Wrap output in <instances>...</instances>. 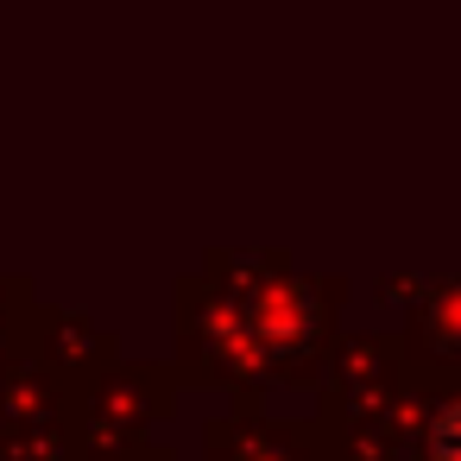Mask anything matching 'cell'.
<instances>
[{
	"mask_svg": "<svg viewBox=\"0 0 461 461\" xmlns=\"http://www.w3.org/2000/svg\"><path fill=\"white\" fill-rule=\"evenodd\" d=\"M429 461H461V404H448L429 429Z\"/></svg>",
	"mask_w": 461,
	"mask_h": 461,
	"instance_id": "6da1fadb",
	"label": "cell"
}]
</instances>
